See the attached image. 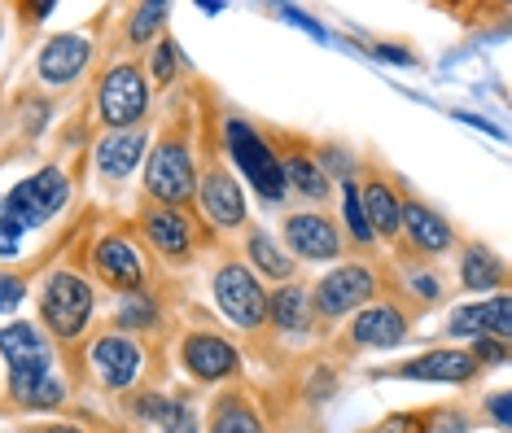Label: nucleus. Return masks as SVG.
Segmentation results:
<instances>
[{
  "label": "nucleus",
  "instance_id": "obj_36",
  "mask_svg": "<svg viewBox=\"0 0 512 433\" xmlns=\"http://www.w3.org/2000/svg\"><path fill=\"white\" fill-rule=\"evenodd\" d=\"M377 433H421V420H412V416H390Z\"/></svg>",
  "mask_w": 512,
  "mask_h": 433
},
{
  "label": "nucleus",
  "instance_id": "obj_24",
  "mask_svg": "<svg viewBox=\"0 0 512 433\" xmlns=\"http://www.w3.org/2000/svg\"><path fill=\"white\" fill-rule=\"evenodd\" d=\"M272 320L281 324L285 333H307L311 324V302L302 289H281V294L272 298Z\"/></svg>",
  "mask_w": 512,
  "mask_h": 433
},
{
  "label": "nucleus",
  "instance_id": "obj_2",
  "mask_svg": "<svg viewBox=\"0 0 512 433\" xmlns=\"http://www.w3.org/2000/svg\"><path fill=\"white\" fill-rule=\"evenodd\" d=\"M224 136H228V154L237 158V167L250 175L254 189H259L267 202H281V197H285V171H281V162H276L272 149H267L263 140L250 132V123L228 119Z\"/></svg>",
  "mask_w": 512,
  "mask_h": 433
},
{
  "label": "nucleus",
  "instance_id": "obj_35",
  "mask_svg": "<svg viewBox=\"0 0 512 433\" xmlns=\"http://www.w3.org/2000/svg\"><path fill=\"white\" fill-rule=\"evenodd\" d=\"M18 237H22V232L0 219V259H14V254H18Z\"/></svg>",
  "mask_w": 512,
  "mask_h": 433
},
{
  "label": "nucleus",
  "instance_id": "obj_11",
  "mask_svg": "<svg viewBox=\"0 0 512 433\" xmlns=\"http://www.w3.org/2000/svg\"><path fill=\"white\" fill-rule=\"evenodd\" d=\"M88 66V40L84 35H57L40 53V75L49 84H71L79 70Z\"/></svg>",
  "mask_w": 512,
  "mask_h": 433
},
{
  "label": "nucleus",
  "instance_id": "obj_30",
  "mask_svg": "<svg viewBox=\"0 0 512 433\" xmlns=\"http://www.w3.org/2000/svg\"><path fill=\"white\" fill-rule=\"evenodd\" d=\"M162 18H167V5H162V0H154V5H141L132 14V40H149V35L162 27Z\"/></svg>",
  "mask_w": 512,
  "mask_h": 433
},
{
  "label": "nucleus",
  "instance_id": "obj_28",
  "mask_svg": "<svg viewBox=\"0 0 512 433\" xmlns=\"http://www.w3.org/2000/svg\"><path fill=\"white\" fill-rule=\"evenodd\" d=\"M250 259L259 263V272H267L272 280H285V276H289V267H294V263H289L285 254H281V245H276L272 237H263V232L250 241Z\"/></svg>",
  "mask_w": 512,
  "mask_h": 433
},
{
  "label": "nucleus",
  "instance_id": "obj_19",
  "mask_svg": "<svg viewBox=\"0 0 512 433\" xmlns=\"http://www.w3.org/2000/svg\"><path fill=\"white\" fill-rule=\"evenodd\" d=\"M399 224H407V232H412V241L421 245V250H447V245H451L447 219H438L434 210L421 206V202H407L399 210Z\"/></svg>",
  "mask_w": 512,
  "mask_h": 433
},
{
  "label": "nucleus",
  "instance_id": "obj_23",
  "mask_svg": "<svg viewBox=\"0 0 512 433\" xmlns=\"http://www.w3.org/2000/svg\"><path fill=\"white\" fill-rule=\"evenodd\" d=\"M141 412L154 420L162 433H197V420H193V412L184 403H171V399H158V394H145Z\"/></svg>",
  "mask_w": 512,
  "mask_h": 433
},
{
  "label": "nucleus",
  "instance_id": "obj_17",
  "mask_svg": "<svg viewBox=\"0 0 512 433\" xmlns=\"http://www.w3.org/2000/svg\"><path fill=\"white\" fill-rule=\"evenodd\" d=\"M403 333H407V324H403V315L394 307H368L355 320V342L359 346H381L386 350V346H399Z\"/></svg>",
  "mask_w": 512,
  "mask_h": 433
},
{
  "label": "nucleus",
  "instance_id": "obj_37",
  "mask_svg": "<svg viewBox=\"0 0 512 433\" xmlns=\"http://www.w3.org/2000/svg\"><path fill=\"white\" fill-rule=\"evenodd\" d=\"M473 359H491V364H499V359H504V342H495V337H482Z\"/></svg>",
  "mask_w": 512,
  "mask_h": 433
},
{
  "label": "nucleus",
  "instance_id": "obj_33",
  "mask_svg": "<svg viewBox=\"0 0 512 433\" xmlns=\"http://www.w3.org/2000/svg\"><path fill=\"white\" fill-rule=\"evenodd\" d=\"M154 75L162 79V84L176 75V49H171V44H158V53H154Z\"/></svg>",
  "mask_w": 512,
  "mask_h": 433
},
{
  "label": "nucleus",
  "instance_id": "obj_22",
  "mask_svg": "<svg viewBox=\"0 0 512 433\" xmlns=\"http://www.w3.org/2000/svg\"><path fill=\"white\" fill-rule=\"evenodd\" d=\"M145 232H149V241H154L162 254H184L189 250V224H184L180 215H171V210H154V215L145 219Z\"/></svg>",
  "mask_w": 512,
  "mask_h": 433
},
{
  "label": "nucleus",
  "instance_id": "obj_31",
  "mask_svg": "<svg viewBox=\"0 0 512 433\" xmlns=\"http://www.w3.org/2000/svg\"><path fill=\"white\" fill-rule=\"evenodd\" d=\"M119 324H123V329H149V324H154V307H149L145 298L123 302V307H119Z\"/></svg>",
  "mask_w": 512,
  "mask_h": 433
},
{
  "label": "nucleus",
  "instance_id": "obj_25",
  "mask_svg": "<svg viewBox=\"0 0 512 433\" xmlns=\"http://www.w3.org/2000/svg\"><path fill=\"white\" fill-rule=\"evenodd\" d=\"M211 433H263V425H259V416H254L246 403L224 399V407H219L215 420H211Z\"/></svg>",
  "mask_w": 512,
  "mask_h": 433
},
{
  "label": "nucleus",
  "instance_id": "obj_32",
  "mask_svg": "<svg viewBox=\"0 0 512 433\" xmlns=\"http://www.w3.org/2000/svg\"><path fill=\"white\" fill-rule=\"evenodd\" d=\"M22 298H27L22 280H18V276H0V311H14Z\"/></svg>",
  "mask_w": 512,
  "mask_h": 433
},
{
  "label": "nucleus",
  "instance_id": "obj_4",
  "mask_svg": "<svg viewBox=\"0 0 512 433\" xmlns=\"http://www.w3.org/2000/svg\"><path fill=\"white\" fill-rule=\"evenodd\" d=\"M215 298H219V311H224L232 324H241V329H254V324L267 320V298H263L259 280L237 263L215 276Z\"/></svg>",
  "mask_w": 512,
  "mask_h": 433
},
{
  "label": "nucleus",
  "instance_id": "obj_21",
  "mask_svg": "<svg viewBox=\"0 0 512 433\" xmlns=\"http://www.w3.org/2000/svg\"><path fill=\"white\" fill-rule=\"evenodd\" d=\"M359 206H364V224L368 232H399V202H394V193L386 184H368L364 193H359Z\"/></svg>",
  "mask_w": 512,
  "mask_h": 433
},
{
  "label": "nucleus",
  "instance_id": "obj_14",
  "mask_svg": "<svg viewBox=\"0 0 512 433\" xmlns=\"http://www.w3.org/2000/svg\"><path fill=\"white\" fill-rule=\"evenodd\" d=\"M285 237L302 259H333L337 254V232L324 224L320 215H294L285 228Z\"/></svg>",
  "mask_w": 512,
  "mask_h": 433
},
{
  "label": "nucleus",
  "instance_id": "obj_8",
  "mask_svg": "<svg viewBox=\"0 0 512 433\" xmlns=\"http://www.w3.org/2000/svg\"><path fill=\"white\" fill-rule=\"evenodd\" d=\"M316 298H320L324 315H346V311H355L364 298H372V276L364 272V267H342V272L324 276Z\"/></svg>",
  "mask_w": 512,
  "mask_h": 433
},
{
  "label": "nucleus",
  "instance_id": "obj_15",
  "mask_svg": "<svg viewBox=\"0 0 512 433\" xmlns=\"http://www.w3.org/2000/svg\"><path fill=\"white\" fill-rule=\"evenodd\" d=\"M97 267H101V276H106L110 285H119V289L141 285V254H136L123 237H110V241L97 245Z\"/></svg>",
  "mask_w": 512,
  "mask_h": 433
},
{
  "label": "nucleus",
  "instance_id": "obj_1",
  "mask_svg": "<svg viewBox=\"0 0 512 433\" xmlns=\"http://www.w3.org/2000/svg\"><path fill=\"white\" fill-rule=\"evenodd\" d=\"M66 193H71V184H66V175L57 171V167H44L36 171L31 180H22L14 193L5 197V224H14L18 232H27V228H36L44 224L49 215H57V210L66 206Z\"/></svg>",
  "mask_w": 512,
  "mask_h": 433
},
{
  "label": "nucleus",
  "instance_id": "obj_20",
  "mask_svg": "<svg viewBox=\"0 0 512 433\" xmlns=\"http://www.w3.org/2000/svg\"><path fill=\"white\" fill-rule=\"evenodd\" d=\"M0 355L9 359V368H22L49 355V346H44V337L31 324H9V329H0Z\"/></svg>",
  "mask_w": 512,
  "mask_h": 433
},
{
  "label": "nucleus",
  "instance_id": "obj_26",
  "mask_svg": "<svg viewBox=\"0 0 512 433\" xmlns=\"http://www.w3.org/2000/svg\"><path fill=\"white\" fill-rule=\"evenodd\" d=\"M281 171H285V184H294L298 193H307V197H324V193H329V184H324V175H320V167L311 158H289Z\"/></svg>",
  "mask_w": 512,
  "mask_h": 433
},
{
  "label": "nucleus",
  "instance_id": "obj_41",
  "mask_svg": "<svg viewBox=\"0 0 512 433\" xmlns=\"http://www.w3.org/2000/svg\"><path fill=\"white\" fill-rule=\"evenodd\" d=\"M44 433H84V429H75V425H57V429H44Z\"/></svg>",
  "mask_w": 512,
  "mask_h": 433
},
{
  "label": "nucleus",
  "instance_id": "obj_39",
  "mask_svg": "<svg viewBox=\"0 0 512 433\" xmlns=\"http://www.w3.org/2000/svg\"><path fill=\"white\" fill-rule=\"evenodd\" d=\"M491 416L499 420V425H508V394H495L491 399Z\"/></svg>",
  "mask_w": 512,
  "mask_h": 433
},
{
  "label": "nucleus",
  "instance_id": "obj_12",
  "mask_svg": "<svg viewBox=\"0 0 512 433\" xmlns=\"http://www.w3.org/2000/svg\"><path fill=\"white\" fill-rule=\"evenodd\" d=\"M184 364L193 368V377H202V381H219V377H228L232 368H237V350H232L228 342H219V337H189L184 342Z\"/></svg>",
  "mask_w": 512,
  "mask_h": 433
},
{
  "label": "nucleus",
  "instance_id": "obj_13",
  "mask_svg": "<svg viewBox=\"0 0 512 433\" xmlns=\"http://www.w3.org/2000/svg\"><path fill=\"white\" fill-rule=\"evenodd\" d=\"M473 364H477V359L464 355V350H434V355L403 364L399 377H412V381H469Z\"/></svg>",
  "mask_w": 512,
  "mask_h": 433
},
{
  "label": "nucleus",
  "instance_id": "obj_38",
  "mask_svg": "<svg viewBox=\"0 0 512 433\" xmlns=\"http://www.w3.org/2000/svg\"><path fill=\"white\" fill-rule=\"evenodd\" d=\"M377 57H386V62H399V66H412V53H403V49H390V44H381V49H372Z\"/></svg>",
  "mask_w": 512,
  "mask_h": 433
},
{
  "label": "nucleus",
  "instance_id": "obj_6",
  "mask_svg": "<svg viewBox=\"0 0 512 433\" xmlns=\"http://www.w3.org/2000/svg\"><path fill=\"white\" fill-rule=\"evenodd\" d=\"M145 180H149V193L162 197L167 206L189 202L193 197V162H189V154H184L180 145H162L158 154L149 158Z\"/></svg>",
  "mask_w": 512,
  "mask_h": 433
},
{
  "label": "nucleus",
  "instance_id": "obj_10",
  "mask_svg": "<svg viewBox=\"0 0 512 433\" xmlns=\"http://www.w3.org/2000/svg\"><path fill=\"white\" fill-rule=\"evenodd\" d=\"M451 333L460 337H495V342H508L512 333V320H508V298H491L482 307H460L456 315H451Z\"/></svg>",
  "mask_w": 512,
  "mask_h": 433
},
{
  "label": "nucleus",
  "instance_id": "obj_18",
  "mask_svg": "<svg viewBox=\"0 0 512 433\" xmlns=\"http://www.w3.org/2000/svg\"><path fill=\"white\" fill-rule=\"evenodd\" d=\"M141 149H145L141 132H119L97 145V167L106 171L110 180H123V175H132V167L141 162Z\"/></svg>",
  "mask_w": 512,
  "mask_h": 433
},
{
  "label": "nucleus",
  "instance_id": "obj_9",
  "mask_svg": "<svg viewBox=\"0 0 512 433\" xmlns=\"http://www.w3.org/2000/svg\"><path fill=\"white\" fill-rule=\"evenodd\" d=\"M14 394H18V403H27V407H57L66 399V385L53 377V364H49V355L36 359V364H22L14 368Z\"/></svg>",
  "mask_w": 512,
  "mask_h": 433
},
{
  "label": "nucleus",
  "instance_id": "obj_40",
  "mask_svg": "<svg viewBox=\"0 0 512 433\" xmlns=\"http://www.w3.org/2000/svg\"><path fill=\"white\" fill-rule=\"evenodd\" d=\"M416 289H421V294H429V298L438 294V285H434V280H429V276H416Z\"/></svg>",
  "mask_w": 512,
  "mask_h": 433
},
{
  "label": "nucleus",
  "instance_id": "obj_5",
  "mask_svg": "<svg viewBox=\"0 0 512 433\" xmlns=\"http://www.w3.org/2000/svg\"><path fill=\"white\" fill-rule=\"evenodd\" d=\"M149 105V88L141 79V70L136 66H114L106 75V84H101V119L110 127H132L136 119L145 114Z\"/></svg>",
  "mask_w": 512,
  "mask_h": 433
},
{
  "label": "nucleus",
  "instance_id": "obj_3",
  "mask_svg": "<svg viewBox=\"0 0 512 433\" xmlns=\"http://www.w3.org/2000/svg\"><path fill=\"white\" fill-rule=\"evenodd\" d=\"M40 302H44V320H49V329L62 333V337H75L92 315V289L71 272H57L49 285H44Z\"/></svg>",
  "mask_w": 512,
  "mask_h": 433
},
{
  "label": "nucleus",
  "instance_id": "obj_29",
  "mask_svg": "<svg viewBox=\"0 0 512 433\" xmlns=\"http://www.w3.org/2000/svg\"><path fill=\"white\" fill-rule=\"evenodd\" d=\"M342 202H346V224H351V237L355 241H372V232L364 224V206H359V189H355L351 180L342 184Z\"/></svg>",
  "mask_w": 512,
  "mask_h": 433
},
{
  "label": "nucleus",
  "instance_id": "obj_34",
  "mask_svg": "<svg viewBox=\"0 0 512 433\" xmlns=\"http://www.w3.org/2000/svg\"><path fill=\"white\" fill-rule=\"evenodd\" d=\"M281 14H285L289 22H294V27H302V31H307V35H311V40H324V27H320V22H316V18H307V14H302V9H289V5H285V9H281Z\"/></svg>",
  "mask_w": 512,
  "mask_h": 433
},
{
  "label": "nucleus",
  "instance_id": "obj_27",
  "mask_svg": "<svg viewBox=\"0 0 512 433\" xmlns=\"http://www.w3.org/2000/svg\"><path fill=\"white\" fill-rule=\"evenodd\" d=\"M499 276H504V272H499V263L486 250H469V254H464V285H469V289H495Z\"/></svg>",
  "mask_w": 512,
  "mask_h": 433
},
{
  "label": "nucleus",
  "instance_id": "obj_7",
  "mask_svg": "<svg viewBox=\"0 0 512 433\" xmlns=\"http://www.w3.org/2000/svg\"><path fill=\"white\" fill-rule=\"evenodd\" d=\"M92 364H97L101 381H106L110 390H127V385L141 377V350L127 342V337H101V342L92 346Z\"/></svg>",
  "mask_w": 512,
  "mask_h": 433
},
{
  "label": "nucleus",
  "instance_id": "obj_16",
  "mask_svg": "<svg viewBox=\"0 0 512 433\" xmlns=\"http://www.w3.org/2000/svg\"><path fill=\"white\" fill-rule=\"evenodd\" d=\"M202 202L211 210L215 224H241V219H246V202H241L237 180H228L224 171H211L202 180Z\"/></svg>",
  "mask_w": 512,
  "mask_h": 433
}]
</instances>
